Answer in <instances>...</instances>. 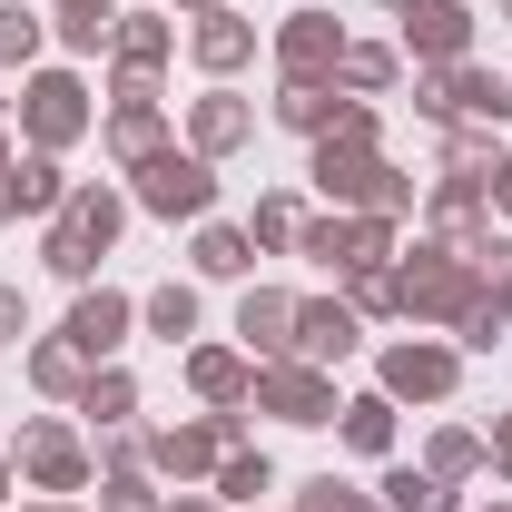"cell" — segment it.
Wrapping results in <instances>:
<instances>
[{
	"mask_svg": "<svg viewBox=\"0 0 512 512\" xmlns=\"http://www.w3.org/2000/svg\"><path fill=\"white\" fill-rule=\"evenodd\" d=\"M316 188L335 197V207H375V188H384L375 109H345V128H325V138H316Z\"/></svg>",
	"mask_w": 512,
	"mask_h": 512,
	"instance_id": "6da1fadb",
	"label": "cell"
},
{
	"mask_svg": "<svg viewBox=\"0 0 512 512\" xmlns=\"http://www.w3.org/2000/svg\"><path fill=\"white\" fill-rule=\"evenodd\" d=\"M128 227V207H119V188H69L60 197V227H50V266H60V276H89V266H99V256H109V237H119Z\"/></svg>",
	"mask_w": 512,
	"mask_h": 512,
	"instance_id": "7a4b0ae2",
	"label": "cell"
},
{
	"mask_svg": "<svg viewBox=\"0 0 512 512\" xmlns=\"http://www.w3.org/2000/svg\"><path fill=\"white\" fill-rule=\"evenodd\" d=\"M256 414H276V424H335L345 404H335V375L306 365V355H276V365H256Z\"/></svg>",
	"mask_w": 512,
	"mask_h": 512,
	"instance_id": "3957f363",
	"label": "cell"
},
{
	"mask_svg": "<svg viewBox=\"0 0 512 512\" xmlns=\"http://www.w3.org/2000/svg\"><path fill=\"white\" fill-rule=\"evenodd\" d=\"M207 197H217V178H207V158H178V148H158L148 168H138V207L148 217H207Z\"/></svg>",
	"mask_w": 512,
	"mask_h": 512,
	"instance_id": "277c9868",
	"label": "cell"
},
{
	"mask_svg": "<svg viewBox=\"0 0 512 512\" xmlns=\"http://www.w3.org/2000/svg\"><path fill=\"white\" fill-rule=\"evenodd\" d=\"M20 128H30V148H69V138L89 128V89H79L69 69L30 79V89H20Z\"/></svg>",
	"mask_w": 512,
	"mask_h": 512,
	"instance_id": "5b68a950",
	"label": "cell"
},
{
	"mask_svg": "<svg viewBox=\"0 0 512 512\" xmlns=\"http://www.w3.org/2000/svg\"><path fill=\"white\" fill-rule=\"evenodd\" d=\"M10 463H20L40 493H60V503L89 483V453H79V434H69V424H20V453H10Z\"/></svg>",
	"mask_w": 512,
	"mask_h": 512,
	"instance_id": "8992f818",
	"label": "cell"
},
{
	"mask_svg": "<svg viewBox=\"0 0 512 512\" xmlns=\"http://www.w3.org/2000/svg\"><path fill=\"white\" fill-rule=\"evenodd\" d=\"M227 453H237V414H207V424H168V434H148V463L178 473V483H188V473H217Z\"/></svg>",
	"mask_w": 512,
	"mask_h": 512,
	"instance_id": "52a82bcc",
	"label": "cell"
},
{
	"mask_svg": "<svg viewBox=\"0 0 512 512\" xmlns=\"http://www.w3.org/2000/svg\"><path fill=\"white\" fill-rule=\"evenodd\" d=\"M404 50L453 69L463 50H473V10H463V0H404Z\"/></svg>",
	"mask_w": 512,
	"mask_h": 512,
	"instance_id": "ba28073f",
	"label": "cell"
},
{
	"mask_svg": "<svg viewBox=\"0 0 512 512\" xmlns=\"http://www.w3.org/2000/svg\"><path fill=\"white\" fill-rule=\"evenodd\" d=\"M276 60H286L296 89H316V79H335V60H345V30H335L325 10H296V20L276 30Z\"/></svg>",
	"mask_w": 512,
	"mask_h": 512,
	"instance_id": "9c48e42d",
	"label": "cell"
},
{
	"mask_svg": "<svg viewBox=\"0 0 512 512\" xmlns=\"http://www.w3.org/2000/svg\"><path fill=\"white\" fill-rule=\"evenodd\" d=\"M128 316H138V306H128L119 286H89V296H79V306H69V345H79V355H89V365H99V355H119V335H128Z\"/></svg>",
	"mask_w": 512,
	"mask_h": 512,
	"instance_id": "30bf717a",
	"label": "cell"
},
{
	"mask_svg": "<svg viewBox=\"0 0 512 512\" xmlns=\"http://www.w3.org/2000/svg\"><path fill=\"white\" fill-rule=\"evenodd\" d=\"M384 394H414V404H434V394H453V345H434V335L394 345V355H384Z\"/></svg>",
	"mask_w": 512,
	"mask_h": 512,
	"instance_id": "8fae6325",
	"label": "cell"
},
{
	"mask_svg": "<svg viewBox=\"0 0 512 512\" xmlns=\"http://www.w3.org/2000/svg\"><path fill=\"white\" fill-rule=\"evenodd\" d=\"M188 138H197V158H227V148L256 138V109L237 99V89H207V99L188 109Z\"/></svg>",
	"mask_w": 512,
	"mask_h": 512,
	"instance_id": "7c38bea8",
	"label": "cell"
},
{
	"mask_svg": "<svg viewBox=\"0 0 512 512\" xmlns=\"http://www.w3.org/2000/svg\"><path fill=\"white\" fill-rule=\"evenodd\" d=\"M237 335H247V355H296V296H276V286H247V306H237Z\"/></svg>",
	"mask_w": 512,
	"mask_h": 512,
	"instance_id": "4fadbf2b",
	"label": "cell"
},
{
	"mask_svg": "<svg viewBox=\"0 0 512 512\" xmlns=\"http://www.w3.org/2000/svg\"><path fill=\"white\" fill-rule=\"evenodd\" d=\"M355 345H365V316L355 306H296V355L306 365H345Z\"/></svg>",
	"mask_w": 512,
	"mask_h": 512,
	"instance_id": "5bb4252c",
	"label": "cell"
},
{
	"mask_svg": "<svg viewBox=\"0 0 512 512\" xmlns=\"http://www.w3.org/2000/svg\"><path fill=\"white\" fill-rule=\"evenodd\" d=\"M188 50H197V69H217V79H227V69H247V60H256V30L237 20V10H197Z\"/></svg>",
	"mask_w": 512,
	"mask_h": 512,
	"instance_id": "9a60e30c",
	"label": "cell"
},
{
	"mask_svg": "<svg viewBox=\"0 0 512 512\" xmlns=\"http://www.w3.org/2000/svg\"><path fill=\"white\" fill-rule=\"evenodd\" d=\"M188 384L217 404V414H237V404L256 394V365H247V355H227V345H197V355H188Z\"/></svg>",
	"mask_w": 512,
	"mask_h": 512,
	"instance_id": "2e32d148",
	"label": "cell"
},
{
	"mask_svg": "<svg viewBox=\"0 0 512 512\" xmlns=\"http://www.w3.org/2000/svg\"><path fill=\"white\" fill-rule=\"evenodd\" d=\"M168 148V119H158V99H119V119H109V158L119 168H148Z\"/></svg>",
	"mask_w": 512,
	"mask_h": 512,
	"instance_id": "e0dca14e",
	"label": "cell"
},
{
	"mask_svg": "<svg viewBox=\"0 0 512 512\" xmlns=\"http://www.w3.org/2000/svg\"><path fill=\"white\" fill-rule=\"evenodd\" d=\"M109 50H119V79H158V60L178 50V30H168V20H119Z\"/></svg>",
	"mask_w": 512,
	"mask_h": 512,
	"instance_id": "ac0fdd59",
	"label": "cell"
},
{
	"mask_svg": "<svg viewBox=\"0 0 512 512\" xmlns=\"http://www.w3.org/2000/svg\"><path fill=\"white\" fill-rule=\"evenodd\" d=\"M276 119H286V128H306V138H325V128H345V89H335V79H316V89H296V79H286Z\"/></svg>",
	"mask_w": 512,
	"mask_h": 512,
	"instance_id": "d6986e66",
	"label": "cell"
},
{
	"mask_svg": "<svg viewBox=\"0 0 512 512\" xmlns=\"http://www.w3.org/2000/svg\"><path fill=\"white\" fill-rule=\"evenodd\" d=\"M60 158L50 148H30V158H10V207H60Z\"/></svg>",
	"mask_w": 512,
	"mask_h": 512,
	"instance_id": "ffe728a7",
	"label": "cell"
},
{
	"mask_svg": "<svg viewBox=\"0 0 512 512\" xmlns=\"http://www.w3.org/2000/svg\"><path fill=\"white\" fill-rule=\"evenodd\" d=\"M345 444L355 453H394V394H355V404H345Z\"/></svg>",
	"mask_w": 512,
	"mask_h": 512,
	"instance_id": "44dd1931",
	"label": "cell"
},
{
	"mask_svg": "<svg viewBox=\"0 0 512 512\" xmlns=\"http://www.w3.org/2000/svg\"><path fill=\"white\" fill-rule=\"evenodd\" d=\"M335 89H355V99H375V89H394V50H375V40L355 50V40H345V60H335Z\"/></svg>",
	"mask_w": 512,
	"mask_h": 512,
	"instance_id": "7402d4cb",
	"label": "cell"
},
{
	"mask_svg": "<svg viewBox=\"0 0 512 512\" xmlns=\"http://www.w3.org/2000/svg\"><path fill=\"white\" fill-rule=\"evenodd\" d=\"M30 384H40V394H79V384H89V355H79V345H40V355H30Z\"/></svg>",
	"mask_w": 512,
	"mask_h": 512,
	"instance_id": "603a6c76",
	"label": "cell"
},
{
	"mask_svg": "<svg viewBox=\"0 0 512 512\" xmlns=\"http://www.w3.org/2000/svg\"><path fill=\"white\" fill-rule=\"evenodd\" d=\"M256 493H276V463L266 453H227L217 463V503H256Z\"/></svg>",
	"mask_w": 512,
	"mask_h": 512,
	"instance_id": "cb8c5ba5",
	"label": "cell"
},
{
	"mask_svg": "<svg viewBox=\"0 0 512 512\" xmlns=\"http://www.w3.org/2000/svg\"><path fill=\"white\" fill-rule=\"evenodd\" d=\"M197 266H207V276H247L256 237H247V227H207V237H197Z\"/></svg>",
	"mask_w": 512,
	"mask_h": 512,
	"instance_id": "d4e9b609",
	"label": "cell"
},
{
	"mask_svg": "<svg viewBox=\"0 0 512 512\" xmlns=\"http://www.w3.org/2000/svg\"><path fill=\"white\" fill-rule=\"evenodd\" d=\"M128 404H138V384H128L119 365H109V375H89V384H79V414H89V424H128Z\"/></svg>",
	"mask_w": 512,
	"mask_h": 512,
	"instance_id": "484cf974",
	"label": "cell"
},
{
	"mask_svg": "<svg viewBox=\"0 0 512 512\" xmlns=\"http://www.w3.org/2000/svg\"><path fill=\"white\" fill-rule=\"evenodd\" d=\"M384 512H453V493L434 473H384Z\"/></svg>",
	"mask_w": 512,
	"mask_h": 512,
	"instance_id": "4316f807",
	"label": "cell"
},
{
	"mask_svg": "<svg viewBox=\"0 0 512 512\" xmlns=\"http://www.w3.org/2000/svg\"><path fill=\"white\" fill-rule=\"evenodd\" d=\"M138 316H148L158 335H168V345H178V335H197V286H158V296H148Z\"/></svg>",
	"mask_w": 512,
	"mask_h": 512,
	"instance_id": "83f0119b",
	"label": "cell"
},
{
	"mask_svg": "<svg viewBox=\"0 0 512 512\" xmlns=\"http://www.w3.org/2000/svg\"><path fill=\"white\" fill-rule=\"evenodd\" d=\"M434 483H463V473H483V434H434V463H424Z\"/></svg>",
	"mask_w": 512,
	"mask_h": 512,
	"instance_id": "f1b7e54d",
	"label": "cell"
},
{
	"mask_svg": "<svg viewBox=\"0 0 512 512\" xmlns=\"http://www.w3.org/2000/svg\"><path fill=\"white\" fill-rule=\"evenodd\" d=\"M247 237H256V247H296V237H306V207H296V197H266Z\"/></svg>",
	"mask_w": 512,
	"mask_h": 512,
	"instance_id": "f546056e",
	"label": "cell"
},
{
	"mask_svg": "<svg viewBox=\"0 0 512 512\" xmlns=\"http://www.w3.org/2000/svg\"><path fill=\"white\" fill-rule=\"evenodd\" d=\"M30 50H40V20H30L20 0H0V69H10V60H30Z\"/></svg>",
	"mask_w": 512,
	"mask_h": 512,
	"instance_id": "4dcf8cb0",
	"label": "cell"
},
{
	"mask_svg": "<svg viewBox=\"0 0 512 512\" xmlns=\"http://www.w3.org/2000/svg\"><path fill=\"white\" fill-rule=\"evenodd\" d=\"M296 512H375V503H365L355 483H335V473H316V483L296 493Z\"/></svg>",
	"mask_w": 512,
	"mask_h": 512,
	"instance_id": "1f68e13d",
	"label": "cell"
},
{
	"mask_svg": "<svg viewBox=\"0 0 512 512\" xmlns=\"http://www.w3.org/2000/svg\"><path fill=\"white\" fill-rule=\"evenodd\" d=\"M99 512H158V493H148V483H138V473H109V493H99Z\"/></svg>",
	"mask_w": 512,
	"mask_h": 512,
	"instance_id": "d6a6232c",
	"label": "cell"
},
{
	"mask_svg": "<svg viewBox=\"0 0 512 512\" xmlns=\"http://www.w3.org/2000/svg\"><path fill=\"white\" fill-rule=\"evenodd\" d=\"M60 30H109V0H60Z\"/></svg>",
	"mask_w": 512,
	"mask_h": 512,
	"instance_id": "836d02e7",
	"label": "cell"
},
{
	"mask_svg": "<svg viewBox=\"0 0 512 512\" xmlns=\"http://www.w3.org/2000/svg\"><path fill=\"white\" fill-rule=\"evenodd\" d=\"M20 325H30V306H20V286H0V345H10Z\"/></svg>",
	"mask_w": 512,
	"mask_h": 512,
	"instance_id": "e575fe53",
	"label": "cell"
},
{
	"mask_svg": "<svg viewBox=\"0 0 512 512\" xmlns=\"http://www.w3.org/2000/svg\"><path fill=\"white\" fill-rule=\"evenodd\" d=\"M483 463H503V473H512V414L493 424V444H483Z\"/></svg>",
	"mask_w": 512,
	"mask_h": 512,
	"instance_id": "d590c367",
	"label": "cell"
},
{
	"mask_svg": "<svg viewBox=\"0 0 512 512\" xmlns=\"http://www.w3.org/2000/svg\"><path fill=\"white\" fill-rule=\"evenodd\" d=\"M158 512H217V503H197V493H178V503H158Z\"/></svg>",
	"mask_w": 512,
	"mask_h": 512,
	"instance_id": "8d00e7d4",
	"label": "cell"
},
{
	"mask_svg": "<svg viewBox=\"0 0 512 512\" xmlns=\"http://www.w3.org/2000/svg\"><path fill=\"white\" fill-rule=\"evenodd\" d=\"M10 158H20V148H10V138H0V178H10Z\"/></svg>",
	"mask_w": 512,
	"mask_h": 512,
	"instance_id": "74e56055",
	"label": "cell"
},
{
	"mask_svg": "<svg viewBox=\"0 0 512 512\" xmlns=\"http://www.w3.org/2000/svg\"><path fill=\"white\" fill-rule=\"evenodd\" d=\"M0 217H10V178H0Z\"/></svg>",
	"mask_w": 512,
	"mask_h": 512,
	"instance_id": "f35d334b",
	"label": "cell"
},
{
	"mask_svg": "<svg viewBox=\"0 0 512 512\" xmlns=\"http://www.w3.org/2000/svg\"><path fill=\"white\" fill-rule=\"evenodd\" d=\"M188 10H227V0H188Z\"/></svg>",
	"mask_w": 512,
	"mask_h": 512,
	"instance_id": "ab89813d",
	"label": "cell"
},
{
	"mask_svg": "<svg viewBox=\"0 0 512 512\" xmlns=\"http://www.w3.org/2000/svg\"><path fill=\"white\" fill-rule=\"evenodd\" d=\"M40 512H79V503H40Z\"/></svg>",
	"mask_w": 512,
	"mask_h": 512,
	"instance_id": "60d3db41",
	"label": "cell"
},
{
	"mask_svg": "<svg viewBox=\"0 0 512 512\" xmlns=\"http://www.w3.org/2000/svg\"><path fill=\"white\" fill-rule=\"evenodd\" d=\"M0 493H10V463H0Z\"/></svg>",
	"mask_w": 512,
	"mask_h": 512,
	"instance_id": "b9f144b4",
	"label": "cell"
},
{
	"mask_svg": "<svg viewBox=\"0 0 512 512\" xmlns=\"http://www.w3.org/2000/svg\"><path fill=\"white\" fill-rule=\"evenodd\" d=\"M493 10H503V20H512V0H493Z\"/></svg>",
	"mask_w": 512,
	"mask_h": 512,
	"instance_id": "7bdbcfd3",
	"label": "cell"
},
{
	"mask_svg": "<svg viewBox=\"0 0 512 512\" xmlns=\"http://www.w3.org/2000/svg\"><path fill=\"white\" fill-rule=\"evenodd\" d=\"M493 512H512V503H493Z\"/></svg>",
	"mask_w": 512,
	"mask_h": 512,
	"instance_id": "ee69618b",
	"label": "cell"
},
{
	"mask_svg": "<svg viewBox=\"0 0 512 512\" xmlns=\"http://www.w3.org/2000/svg\"><path fill=\"white\" fill-rule=\"evenodd\" d=\"M394 10H404V0H394Z\"/></svg>",
	"mask_w": 512,
	"mask_h": 512,
	"instance_id": "f6af8a7d",
	"label": "cell"
}]
</instances>
